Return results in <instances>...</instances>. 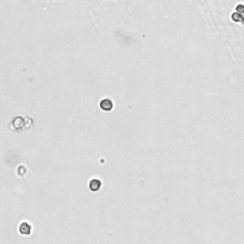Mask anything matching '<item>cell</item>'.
Instances as JSON below:
<instances>
[{
    "mask_svg": "<svg viewBox=\"0 0 244 244\" xmlns=\"http://www.w3.org/2000/svg\"><path fill=\"white\" fill-rule=\"evenodd\" d=\"M32 232V226L28 222H22L19 226V233L23 236H30Z\"/></svg>",
    "mask_w": 244,
    "mask_h": 244,
    "instance_id": "cell-2",
    "label": "cell"
},
{
    "mask_svg": "<svg viewBox=\"0 0 244 244\" xmlns=\"http://www.w3.org/2000/svg\"><path fill=\"white\" fill-rule=\"evenodd\" d=\"M237 13L238 14H244V5H238L237 6Z\"/></svg>",
    "mask_w": 244,
    "mask_h": 244,
    "instance_id": "cell-5",
    "label": "cell"
},
{
    "mask_svg": "<svg viewBox=\"0 0 244 244\" xmlns=\"http://www.w3.org/2000/svg\"><path fill=\"white\" fill-rule=\"evenodd\" d=\"M232 18H233V20L234 21H236V22H240L242 24H244V16L243 15H240V14H233L232 15Z\"/></svg>",
    "mask_w": 244,
    "mask_h": 244,
    "instance_id": "cell-4",
    "label": "cell"
},
{
    "mask_svg": "<svg viewBox=\"0 0 244 244\" xmlns=\"http://www.w3.org/2000/svg\"><path fill=\"white\" fill-rule=\"evenodd\" d=\"M99 107L104 112H111L114 109V102L110 98H103L99 103Z\"/></svg>",
    "mask_w": 244,
    "mask_h": 244,
    "instance_id": "cell-1",
    "label": "cell"
},
{
    "mask_svg": "<svg viewBox=\"0 0 244 244\" xmlns=\"http://www.w3.org/2000/svg\"><path fill=\"white\" fill-rule=\"evenodd\" d=\"M102 186V183L99 179H92L89 183V188L92 192H97Z\"/></svg>",
    "mask_w": 244,
    "mask_h": 244,
    "instance_id": "cell-3",
    "label": "cell"
}]
</instances>
